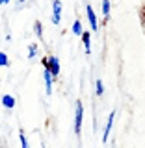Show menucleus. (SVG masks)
<instances>
[{
  "instance_id": "obj_1",
  "label": "nucleus",
  "mask_w": 145,
  "mask_h": 148,
  "mask_svg": "<svg viewBox=\"0 0 145 148\" xmlns=\"http://www.w3.org/2000/svg\"><path fill=\"white\" fill-rule=\"evenodd\" d=\"M41 63H43V69H46L50 74H52V78L60 76V72H62V65H60V59L56 58V56H49V58H43L41 59Z\"/></svg>"
},
{
  "instance_id": "obj_4",
  "label": "nucleus",
  "mask_w": 145,
  "mask_h": 148,
  "mask_svg": "<svg viewBox=\"0 0 145 148\" xmlns=\"http://www.w3.org/2000/svg\"><path fill=\"white\" fill-rule=\"evenodd\" d=\"M114 120H115V111H112V113L108 115V120H106L104 132H102V143H106V141H108L110 132H112V128H114Z\"/></svg>"
},
{
  "instance_id": "obj_5",
  "label": "nucleus",
  "mask_w": 145,
  "mask_h": 148,
  "mask_svg": "<svg viewBox=\"0 0 145 148\" xmlns=\"http://www.w3.org/2000/svg\"><path fill=\"white\" fill-rule=\"evenodd\" d=\"M52 22L54 24L62 22V2L60 0H52Z\"/></svg>"
},
{
  "instance_id": "obj_9",
  "label": "nucleus",
  "mask_w": 145,
  "mask_h": 148,
  "mask_svg": "<svg viewBox=\"0 0 145 148\" xmlns=\"http://www.w3.org/2000/svg\"><path fill=\"white\" fill-rule=\"evenodd\" d=\"M102 15H104V22L108 21V17H110V9H112V4H110V0H102Z\"/></svg>"
},
{
  "instance_id": "obj_10",
  "label": "nucleus",
  "mask_w": 145,
  "mask_h": 148,
  "mask_svg": "<svg viewBox=\"0 0 145 148\" xmlns=\"http://www.w3.org/2000/svg\"><path fill=\"white\" fill-rule=\"evenodd\" d=\"M71 30H73V34H74V35H82V34H84V28H82V22L78 21V18H76V21L73 22Z\"/></svg>"
},
{
  "instance_id": "obj_15",
  "label": "nucleus",
  "mask_w": 145,
  "mask_h": 148,
  "mask_svg": "<svg viewBox=\"0 0 145 148\" xmlns=\"http://www.w3.org/2000/svg\"><path fill=\"white\" fill-rule=\"evenodd\" d=\"M8 65H9V58H8V54L0 52V67H8Z\"/></svg>"
},
{
  "instance_id": "obj_2",
  "label": "nucleus",
  "mask_w": 145,
  "mask_h": 148,
  "mask_svg": "<svg viewBox=\"0 0 145 148\" xmlns=\"http://www.w3.org/2000/svg\"><path fill=\"white\" fill-rule=\"evenodd\" d=\"M82 122H84V104L82 100H76V109H74V133L80 135L82 132Z\"/></svg>"
},
{
  "instance_id": "obj_18",
  "label": "nucleus",
  "mask_w": 145,
  "mask_h": 148,
  "mask_svg": "<svg viewBox=\"0 0 145 148\" xmlns=\"http://www.w3.org/2000/svg\"><path fill=\"white\" fill-rule=\"evenodd\" d=\"M17 2H19V4H24V2H26V0H17Z\"/></svg>"
},
{
  "instance_id": "obj_8",
  "label": "nucleus",
  "mask_w": 145,
  "mask_h": 148,
  "mask_svg": "<svg viewBox=\"0 0 145 148\" xmlns=\"http://www.w3.org/2000/svg\"><path fill=\"white\" fill-rule=\"evenodd\" d=\"M15 104H17V102H15V98H13L11 95H4L2 96V106L6 109H13V108H15Z\"/></svg>"
},
{
  "instance_id": "obj_11",
  "label": "nucleus",
  "mask_w": 145,
  "mask_h": 148,
  "mask_svg": "<svg viewBox=\"0 0 145 148\" xmlns=\"http://www.w3.org/2000/svg\"><path fill=\"white\" fill-rule=\"evenodd\" d=\"M34 32H35V35L39 37V39L43 37V24H41L39 21H35V22H34Z\"/></svg>"
},
{
  "instance_id": "obj_17",
  "label": "nucleus",
  "mask_w": 145,
  "mask_h": 148,
  "mask_svg": "<svg viewBox=\"0 0 145 148\" xmlns=\"http://www.w3.org/2000/svg\"><path fill=\"white\" fill-rule=\"evenodd\" d=\"M9 2H11V0H0V4H2V6H4V4H9Z\"/></svg>"
},
{
  "instance_id": "obj_14",
  "label": "nucleus",
  "mask_w": 145,
  "mask_h": 148,
  "mask_svg": "<svg viewBox=\"0 0 145 148\" xmlns=\"http://www.w3.org/2000/svg\"><path fill=\"white\" fill-rule=\"evenodd\" d=\"M35 56H37V45H30V46H28V58L34 59Z\"/></svg>"
},
{
  "instance_id": "obj_6",
  "label": "nucleus",
  "mask_w": 145,
  "mask_h": 148,
  "mask_svg": "<svg viewBox=\"0 0 145 148\" xmlns=\"http://www.w3.org/2000/svg\"><path fill=\"white\" fill-rule=\"evenodd\" d=\"M43 78H45V89H46V95H52V82H54L52 74H50V72L45 69V72H43Z\"/></svg>"
},
{
  "instance_id": "obj_12",
  "label": "nucleus",
  "mask_w": 145,
  "mask_h": 148,
  "mask_svg": "<svg viewBox=\"0 0 145 148\" xmlns=\"http://www.w3.org/2000/svg\"><path fill=\"white\" fill-rule=\"evenodd\" d=\"M95 91H97V96L104 95V83H102V80H97L95 82Z\"/></svg>"
},
{
  "instance_id": "obj_7",
  "label": "nucleus",
  "mask_w": 145,
  "mask_h": 148,
  "mask_svg": "<svg viewBox=\"0 0 145 148\" xmlns=\"http://www.w3.org/2000/svg\"><path fill=\"white\" fill-rule=\"evenodd\" d=\"M82 37V43H84V48H86V54H91V32H86L80 35Z\"/></svg>"
},
{
  "instance_id": "obj_16",
  "label": "nucleus",
  "mask_w": 145,
  "mask_h": 148,
  "mask_svg": "<svg viewBox=\"0 0 145 148\" xmlns=\"http://www.w3.org/2000/svg\"><path fill=\"white\" fill-rule=\"evenodd\" d=\"M142 22H143V26H145V6L142 8Z\"/></svg>"
},
{
  "instance_id": "obj_3",
  "label": "nucleus",
  "mask_w": 145,
  "mask_h": 148,
  "mask_svg": "<svg viewBox=\"0 0 145 148\" xmlns=\"http://www.w3.org/2000/svg\"><path fill=\"white\" fill-rule=\"evenodd\" d=\"M86 15H87V22H89L93 32H99V21H97V13L91 6H86Z\"/></svg>"
},
{
  "instance_id": "obj_13",
  "label": "nucleus",
  "mask_w": 145,
  "mask_h": 148,
  "mask_svg": "<svg viewBox=\"0 0 145 148\" xmlns=\"http://www.w3.org/2000/svg\"><path fill=\"white\" fill-rule=\"evenodd\" d=\"M19 141H21V148H28V139H26V135H24V132H19Z\"/></svg>"
}]
</instances>
